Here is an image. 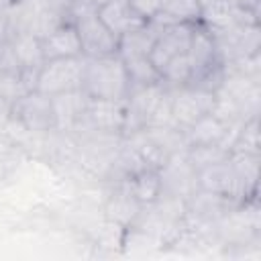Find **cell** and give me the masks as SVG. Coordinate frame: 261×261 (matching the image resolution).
<instances>
[{"label":"cell","mask_w":261,"mask_h":261,"mask_svg":"<svg viewBox=\"0 0 261 261\" xmlns=\"http://www.w3.org/2000/svg\"><path fill=\"white\" fill-rule=\"evenodd\" d=\"M82 90L88 98L124 100L130 90V82L122 57L118 53L104 57H86Z\"/></svg>","instance_id":"6da1fadb"},{"label":"cell","mask_w":261,"mask_h":261,"mask_svg":"<svg viewBox=\"0 0 261 261\" xmlns=\"http://www.w3.org/2000/svg\"><path fill=\"white\" fill-rule=\"evenodd\" d=\"M67 18L77 29L84 57H104V55H114L118 51V37L106 29L96 8L71 0Z\"/></svg>","instance_id":"7a4b0ae2"},{"label":"cell","mask_w":261,"mask_h":261,"mask_svg":"<svg viewBox=\"0 0 261 261\" xmlns=\"http://www.w3.org/2000/svg\"><path fill=\"white\" fill-rule=\"evenodd\" d=\"M84 69H86V57L84 55L47 59L37 73L35 90H39L47 96H57V94L82 90Z\"/></svg>","instance_id":"3957f363"},{"label":"cell","mask_w":261,"mask_h":261,"mask_svg":"<svg viewBox=\"0 0 261 261\" xmlns=\"http://www.w3.org/2000/svg\"><path fill=\"white\" fill-rule=\"evenodd\" d=\"M171 100V124L179 130L192 126L204 114H210L216 104V92L198 88V86H179L167 88Z\"/></svg>","instance_id":"277c9868"},{"label":"cell","mask_w":261,"mask_h":261,"mask_svg":"<svg viewBox=\"0 0 261 261\" xmlns=\"http://www.w3.org/2000/svg\"><path fill=\"white\" fill-rule=\"evenodd\" d=\"M10 116L29 133H51L57 130V118L53 108V98L31 90L24 96H20L10 106Z\"/></svg>","instance_id":"5b68a950"},{"label":"cell","mask_w":261,"mask_h":261,"mask_svg":"<svg viewBox=\"0 0 261 261\" xmlns=\"http://www.w3.org/2000/svg\"><path fill=\"white\" fill-rule=\"evenodd\" d=\"M126 122V102L88 98L80 124H86L98 135H122Z\"/></svg>","instance_id":"8992f818"},{"label":"cell","mask_w":261,"mask_h":261,"mask_svg":"<svg viewBox=\"0 0 261 261\" xmlns=\"http://www.w3.org/2000/svg\"><path fill=\"white\" fill-rule=\"evenodd\" d=\"M194 27L196 24H169L159 31V35L153 43V49L149 53V57H151L153 65L159 69V73L171 59L188 53Z\"/></svg>","instance_id":"52a82bcc"},{"label":"cell","mask_w":261,"mask_h":261,"mask_svg":"<svg viewBox=\"0 0 261 261\" xmlns=\"http://www.w3.org/2000/svg\"><path fill=\"white\" fill-rule=\"evenodd\" d=\"M41 49L43 57L47 59H59V57H77L82 53V43L75 24L67 18L61 24H57L53 31H49L45 37H41Z\"/></svg>","instance_id":"ba28073f"},{"label":"cell","mask_w":261,"mask_h":261,"mask_svg":"<svg viewBox=\"0 0 261 261\" xmlns=\"http://www.w3.org/2000/svg\"><path fill=\"white\" fill-rule=\"evenodd\" d=\"M96 12L100 20L106 24V29L116 37H122L124 33H130L147 22L135 12L128 0H108Z\"/></svg>","instance_id":"9c48e42d"},{"label":"cell","mask_w":261,"mask_h":261,"mask_svg":"<svg viewBox=\"0 0 261 261\" xmlns=\"http://www.w3.org/2000/svg\"><path fill=\"white\" fill-rule=\"evenodd\" d=\"M200 14L202 6L198 0H161V6L151 22L161 29L169 24H198Z\"/></svg>","instance_id":"30bf717a"},{"label":"cell","mask_w":261,"mask_h":261,"mask_svg":"<svg viewBox=\"0 0 261 261\" xmlns=\"http://www.w3.org/2000/svg\"><path fill=\"white\" fill-rule=\"evenodd\" d=\"M159 31H161V27H157V24H153L149 20V22H145L143 27H139V29H135L130 33H124L122 37H118V51L116 53L122 59L149 55Z\"/></svg>","instance_id":"8fae6325"},{"label":"cell","mask_w":261,"mask_h":261,"mask_svg":"<svg viewBox=\"0 0 261 261\" xmlns=\"http://www.w3.org/2000/svg\"><path fill=\"white\" fill-rule=\"evenodd\" d=\"M8 43L14 51V57L20 65V71H37L45 63L43 49H41V39L33 33H10Z\"/></svg>","instance_id":"7c38bea8"},{"label":"cell","mask_w":261,"mask_h":261,"mask_svg":"<svg viewBox=\"0 0 261 261\" xmlns=\"http://www.w3.org/2000/svg\"><path fill=\"white\" fill-rule=\"evenodd\" d=\"M141 208L143 206L135 200V196L126 188L124 179H120L118 186H116V190L110 194L108 204H106V212L112 218V222H116L120 226H130L135 222V218L139 216Z\"/></svg>","instance_id":"4fadbf2b"},{"label":"cell","mask_w":261,"mask_h":261,"mask_svg":"<svg viewBox=\"0 0 261 261\" xmlns=\"http://www.w3.org/2000/svg\"><path fill=\"white\" fill-rule=\"evenodd\" d=\"M122 179L141 206L155 202L157 196L161 194V177H159V169H155V167L139 169V171H135Z\"/></svg>","instance_id":"5bb4252c"},{"label":"cell","mask_w":261,"mask_h":261,"mask_svg":"<svg viewBox=\"0 0 261 261\" xmlns=\"http://www.w3.org/2000/svg\"><path fill=\"white\" fill-rule=\"evenodd\" d=\"M53 98V108H55V118H57V128H69L80 124L82 116H84V108L88 102V96L84 94V90H75V92H65V94H57L51 96Z\"/></svg>","instance_id":"9a60e30c"},{"label":"cell","mask_w":261,"mask_h":261,"mask_svg":"<svg viewBox=\"0 0 261 261\" xmlns=\"http://www.w3.org/2000/svg\"><path fill=\"white\" fill-rule=\"evenodd\" d=\"M122 61H124V67H126V73H128L130 88H135V86H153V84H161V73H159V69L153 65V61H151L149 55H143V57H128V59H122Z\"/></svg>","instance_id":"2e32d148"},{"label":"cell","mask_w":261,"mask_h":261,"mask_svg":"<svg viewBox=\"0 0 261 261\" xmlns=\"http://www.w3.org/2000/svg\"><path fill=\"white\" fill-rule=\"evenodd\" d=\"M228 155H230V149H226L224 145H218V143H214V145H190L186 149V159L190 161V165L196 171L210 167L214 163H220Z\"/></svg>","instance_id":"e0dca14e"},{"label":"cell","mask_w":261,"mask_h":261,"mask_svg":"<svg viewBox=\"0 0 261 261\" xmlns=\"http://www.w3.org/2000/svg\"><path fill=\"white\" fill-rule=\"evenodd\" d=\"M230 151H243V153L259 155V118H257V114L247 118L241 124Z\"/></svg>","instance_id":"ac0fdd59"},{"label":"cell","mask_w":261,"mask_h":261,"mask_svg":"<svg viewBox=\"0 0 261 261\" xmlns=\"http://www.w3.org/2000/svg\"><path fill=\"white\" fill-rule=\"evenodd\" d=\"M130 2V6L135 8V12L143 18V20H151L155 14H157V10H159V6H161V0H128Z\"/></svg>","instance_id":"d6986e66"},{"label":"cell","mask_w":261,"mask_h":261,"mask_svg":"<svg viewBox=\"0 0 261 261\" xmlns=\"http://www.w3.org/2000/svg\"><path fill=\"white\" fill-rule=\"evenodd\" d=\"M10 37V22H8V10H0V45Z\"/></svg>","instance_id":"ffe728a7"},{"label":"cell","mask_w":261,"mask_h":261,"mask_svg":"<svg viewBox=\"0 0 261 261\" xmlns=\"http://www.w3.org/2000/svg\"><path fill=\"white\" fill-rule=\"evenodd\" d=\"M10 106H12V104L8 102V98H6V96L2 94V90H0V116H2V114H10Z\"/></svg>","instance_id":"44dd1931"},{"label":"cell","mask_w":261,"mask_h":261,"mask_svg":"<svg viewBox=\"0 0 261 261\" xmlns=\"http://www.w3.org/2000/svg\"><path fill=\"white\" fill-rule=\"evenodd\" d=\"M73 2H80V4H84V6H90V8H100L102 4H106L108 0H73Z\"/></svg>","instance_id":"7402d4cb"},{"label":"cell","mask_w":261,"mask_h":261,"mask_svg":"<svg viewBox=\"0 0 261 261\" xmlns=\"http://www.w3.org/2000/svg\"><path fill=\"white\" fill-rule=\"evenodd\" d=\"M200 2V6H206V4H210V2H214V0H198Z\"/></svg>","instance_id":"603a6c76"}]
</instances>
